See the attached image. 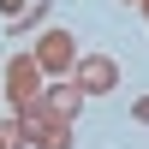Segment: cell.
Wrapping results in <instances>:
<instances>
[{
  "mask_svg": "<svg viewBox=\"0 0 149 149\" xmlns=\"http://www.w3.org/2000/svg\"><path fill=\"white\" fill-rule=\"evenodd\" d=\"M42 95H48V78L36 66V54H18L6 66V107L12 113H30V107H42Z\"/></svg>",
  "mask_w": 149,
  "mask_h": 149,
  "instance_id": "obj_1",
  "label": "cell"
},
{
  "mask_svg": "<svg viewBox=\"0 0 149 149\" xmlns=\"http://www.w3.org/2000/svg\"><path fill=\"white\" fill-rule=\"evenodd\" d=\"M36 66H42L48 84H66L72 72H78V42H72V30H48L42 42H36Z\"/></svg>",
  "mask_w": 149,
  "mask_h": 149,
  "instance_id": "obj_2",
  "label": "cell"
},
{
  "mask_svg": "<svg viewBox=\"0 0 149 149\" xmlns=\"http://www.w3.org/2000/svg\"><path fill=\"white\" fill-rule=\"evenodd\" d=\"M84 95H113L119 90V60L113 54H78V72H72Z\"/></svg>",
  "mask_w": 149,
  "mask_h": 149,
  "instance_id": "obj_3",
  "label": "cell"
},
{
  "mask_svg": "<svg viewBox=\"0 0 149 149\" xmlns=\"http://www.w3.org/2000/svg\"><path fill=\"white\" fill-rule=\"evenodd\" d=\"M24 137L36 149H72V125L54 119V113H42V107H30V113H24Z\"/></svg>",
  "mask_w": 149,
  "mask_h": 149,
  "instance_id": "obj_4",
  "label": "cell"
},
{
  "mask_svg": "<svg viewBox=\"0 0 149 149\" xmlns=\"http://www.w3.org/2000/svg\"><path fill=\"white\" fill-rule=\"evenodd\" d=\"M78 102H84V90H78V84H48V95H42V113H54V119H66V125H72Z\"/></svg>",
  "mask_w": 149,
  "mask_h": 149,
  "instance_id": "obj_5",
  "label": "cell"
},
{
  "mask_svg": "<svg viewBox=\"0 0 149 149\" xmlns=\"http://www.w3.org/2000/svg\"><path fill=\"white\" fill-rule=\"evenodd\" d=\"M18 143H30L24 137V113H6L0 119V149H18Z\"/></svg>",
  "mask_w": 149,
  "mask_h": 149,
  "instance_id": "obj_6",
  "label": "cell"
},
{
  "mask_svg": "<svg viewBox=\"0 0 149 149\" xmlns=\"http://www.w3.org/2000/svg\"><path fill=\"white\" fill-rule=\"evenodd\" d=\"M24 12H30V6H24V0H0V18H12V24H18Z\"/></svg>",
  "mask_w": 149,
  "mask_h": 149,
  "instance_id": "obj_7",
  "label": "cell"
},
{
  "mask_svg": "<svg viewBox=\"0 0 149 149\" xmlns=\"http://www.w3.org/2000/svg\"><path fill=\"white\" fill-rule=\"evenodd\" d=\"M131 119H137V125H149V95H137V102H131Z\"/></svg>",
  "mask_w": 149,
  "mask_h": 149,
  "instance_id": "obj_8",
  "label": "cell"
},
{
  "mask_svg": "<svg viewBox=\"0 0 149 149\" xmlns=\"http://www.w3.org/2000/svg\"><path fill=\"white\" fill-rule=\"evenodd\" d=\"M137 12H143V18H149V0H137Z\"/></svg>",
  "mask_w": 149,
  "mask_h": 149,
  "instance_id": "obj_9",
  "label": "cell"
},
{
  "mask_svg": "<svg viewBox=\"0 0 149 149\" xmlns=\"http://www.w3.org/2000/svg\"><path fill=\"white\" fill-rule=\"evenodd\" d=\"M131 6H137V0H131Z\"/></svg>",
  "mask_w": 149,
  "mask_h": 149,
  "instance_id": "obj_10",
  "label": "cell"
}]
</instances>
